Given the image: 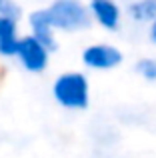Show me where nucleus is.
Returning a JSON list of instances; mask_svg holds the SVG:
<instances>
[{
  "mask_svg": "<svg viewBox=\"0 0 156 158\" xmlns=\"http://www.w3.org/2000/svg\"><path fill=\"white\" fill-rule=\"evenodd\" d=\"M80 62L94 72H110L124 62V52L110 42H94L82 48Z\"/></svg>",
  "mask_w": 156,
  "mask_h": 158,
  "instance_id": "nucleus-4",
  "label": "nucleus"
},
{
  "mask_svg": "<svg viewBox=\"0 0 156 158\" xmlns=\"http://www.w3.org/2000/svg\"><path fill=\"white\" fill-rule=\"evenodd\" d=\"M124 14L134 24H146L156 18V0H130L124 8Z\"/></svg>",
  "mask_w": 156,
  "mask_h": 158,
  "instance_id": "nucleus-8",
  "label": "nucleus"
},
{
  "mask_svg": "<svg viewBox=\"0 0 156 158\" xmlns=\"http://www.w3.org/2000/svg\"><path fill=\"white\" fill-rule=\"evenodd\" d=\"M92 24L100 26L106 32H118L124 20V8L118 0H86Z\"/></svg>",
  "mask_w": 156,
  "mask_h": 158,
  "instance_id": "nucleus-5",
  "label": "nucleus"
},
{
  "mask_svg": "<svg viewBox=\"0 0 156 158\" xmlns=\"http://www.w3.org/2000/svg\"><path fill=\"white\" fill-rule=\"evenodd\" d=\"M148 40L156 46V18L148 24Z\"/></svg>",
  "mask_w": 156,
  "mask_h": 158,
  "instance_id": "nucleus-11",
  "label": "nucleus"
},
{
  "mask_svg": "<svg viewBox=\"0 0 156 158\" xmlns=\"http://www.w3.org/2000/svg\"><path fill=\"white\" fill-rule=\"evenodd\" d=\"M28 34L34 36L38 42H42L50 52L58 50V32L54 30L50 18L46 14V8H36L26 16Z\"/></svg>",
  "mask_w": 156,
  "mask_h": 158,
  "instance_id": "nucleus-6",
  "label": "nucleus"
},
{
  "mask_svg": "<svg viewBox=\"0 0 156 158\" xmlns=\"http://www.w3.org/2000/svg\"><path fill=\"white\" fill-rule=\"evenodd\" d=\"M52 100L66 112H84L90 106V80L82 70H64L52 80Z\"/></svg>",
  "mask_w": 156,
  "mask_h": 158,
  "instance_id": "nucleus-1",
  "label": "nucleus"
},
{
  "mask_svg": "<svg viewBox=\"0 0 156 158\" xmlns=\"http://www.w3.org/2000/svg\"><path fill=\"white\" fill-rule=\"evenodd\" d=\"M0 16H2V18H10V20L20 22L22 16H24L22 4H20L18 0H0Z\"/></svg>",
  "mask_w": 156,
  "mask_h": 158,
  "instance_id": "nucleus-10",
  "label": "nucleus"
},
{
  "mask_svg": "<svg viewBox=\"0 0 156 158\" xmlns=\"http://www.w3.org/2000/svg\"><path fill=\"white\" fill-rule=\"evenodd\" d=\"M20 36H22L20 22L0 16V58H4V60H12L14 58Z\"/></svg>",
  "mask_w": 156,
  "mask_h": 158,
  "instance_id": "nucleus-7",
  "label": "nucleus"
},
{
  "mask_svg": "<svg viewBox=\"0 0 156 158\" xmlns=\"http://www.w3.org/2000/svg\"><path fill=\"white\" fill-rule=\"evenodd\" d=\"M134 70H136V74L142 78V80L156 82V58L144 56V58H140V60H136Z\"/></svg>",
  "mask_w": 156,
  "mask_h": 158,
  "instance_id": "nucleus-9",
  "label": "nucleus"
},
{
  "mask_svg": "<svg viewBox=\"0 0 156 158\" xmlns=\"http://www.w3.org/2000/svg\"><path fill=\"white\" fill-rule=\"evenodd\" d=\"M50 56H52V52L42 42H38L30 34H22L18 48H16V54H14V60L18 62V66L24 72L42 74L50 66Z\"/></svg>",
  "mask_w": 156,
  "mask_h": 158,
  "instance_id": "nucleus-3",
  "label": "nucleus"
},
{
  "mask_svg": "<svg viewBox=\"0 0 156 158\" xmlns=\"http://www.w3.org/2000/svg\"><path fill=\"white\" fill-rule=\"evenodd\" d=\"M44 8L56 32L78 34L92 26L86 0H50Z\"/></svg>",
  "mask_w": 156,
  "mask_h": 158,
  "instance_id": "nucleus-2",
  "label": "nucleus"
}]
</instances>
